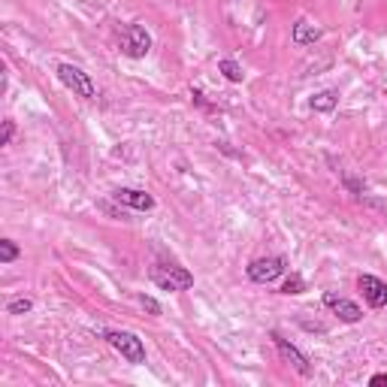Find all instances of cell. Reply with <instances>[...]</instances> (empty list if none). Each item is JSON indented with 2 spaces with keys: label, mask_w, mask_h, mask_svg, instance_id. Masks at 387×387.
<instances>
[{
  "label": "cell",
  "mask_w": 387,
  "mask_h": 387,
  "mask_svg": "<svg viewBox=\"0 0 387 387\" xmlns=\"http://www.w3.org/2000/svg\"><path fill=\"white\" fill-rule=\"evenodd\" d=\"M58 79L73 91L76 97H85V100H94V97H97L94 79H91V73H85L82 67H76V64H58Z\"/></svg>",
  "instance_id": "cell-1"
},
{
  "label": "cell",
  "mask_w": 387,
  "mask_h": 387,
  "mask_svg": "<svg viewBox=\"0 0 387 387\" xmlns=\"http://www.w3.org/2000/svg\"><path fill=\"white\" fill-rule=\"evenodd\" d=\"M149 276H152V281L161 291H188V288H194V276H191L185 267H164V264H157V267H152Z\"/></svg>",
  "instance_id": "cell-2"
},
{
  "label": "cell",
  "mask_w": 387,
  "mask_h": 387,
  "mask_svg": "<svg viewBox=\"0 0 387 387\" xmlns=\"http://www.w3.org/2000/svg\"><path fill=\"white\" fill-rule=\"evenodd\" d=\"M106 342L116 348L128 363H145V345H142L140 336L124 333V330H109V333H106Z\"/></svg>",
  "instance_id": "cell-3"
},
{
  "label": "cell",
  "mask_w": 387,
  "mask_h": 387,
  "mask_svg": "<svg viewBox=\"0 0 387 387\" xmlns=\"http://www.w3.org/2000/svg\"><path fill=\"white\" fill-rule=\"evenodd\" d=\"M288 269V260H284L281 254H272V257H257L248 264L245 269V276L252 279L254 284H269V281H276L281 272Z\"/></svg>",
  "instance_id": "cell-4"
},
{
  "label": "cell",
  "mask_w": 387,
  "mask_h": 387,
  "mask_svg": "<svg viewBox=\"0 0 387 387\" xmlns=\"http://www.w3.org/2000/svg\"><path fill=\"white\" fill-rule=\"evenodd\" d=\"M121 52L128 55V58H133V61H140V58H145V55L152 52V33L145 30L142 25H128L124 28V37H121Z\"/></svg>",
  "instance_id": "cell-5"
},
{
  "label": "cell",
  "mask_w": 387,
  "mask_h": 387,
  "mask_svg": "<svg viewBox=\"0 0 387 387\" xmlns=\"http://www.w3.org/2000/svg\"><path fill=\"white\" fill-rule=\"evenodd\" d=\"M269 336H272V342H276L279 354H281L284 360H288L291 366L303 375V378H309V375H312V363H309V357H305L297 345H291V342H288V339H284L281 333H269Z\"/></svg>",
  "instance_id": "cell-6"
},
{
  "label": "cell",
  "mask_w": 387,
  "mask_h": 387,
  "mask_svg": "<svg viewBox=\"0 0 387 387\" xmlns=\"http://www.w3.org/2000/svg\"><path fill=\"white\" fill-rule=\"evenodd\" d=\"M324 305L339 318V321H345V324H357L360 318H363L360 305H357L354 300L339 297V293H333V291H327V293H324Z\"/></svg>",
  "instance_id": "cell-7"
},
{
  "label": "cell",
  "mask_w": 387,
  "mask_h": 387,
  "mask_svg": "<svg viewBox=\"0 0 387 387\" xmlns=\"http://www.w3.org/2000/svg\"><path fill=\"white\" fill-rule=\"evenodd\" d=\"M357 288L363 291V300H366L372 309H384L387 305V281H381L378 276H360L357 279Z\"/></svg>",
  "instance_id": "cell-8"
},
{
  "label": "cell",
  "mask_w": 387,
  "mask_h": 387,
  "mask_svg": "<svg viewBox=\"0 0 387 387\" xmlns=\"http://www.w3.org/2000/svg\"><path fill=\"white\" fill-rule=\"evenodd\" d=\"M112 200L121 203V206L128 209H140V212H152L155 209V197L145 191H136V188H118L116 194H112Z\"/></svg>",
  "instance_id": "cell-9"
},
{
  "label": "cell",
  "mask_w": 387,
  "mask_h": 387,
  "mask_svg": "<svg viewBox=\"0 0 387 387\" xmlns=\"http://www.w3.org/2000/svg\"><path fill=\"white\" fill-rule=\"evenodd\" d=\"M321 28L318 25H312V21H305V18H297V25H293V30H291V40H293V45H315L318 40H321Z\"/></svg>",
  "instance_id": "cell-10"
},
{
  "label": "cell",
  "mask_w": 387,
  "mask_h": 387,
  "mask_svg": "<svg viewBox=\"0 0 387 387\" xmlns=\"http://www.w3.org/2000/svg\"><path fill=\"white\" fill-rule=\"evenodd\" d=\"M309 106H312L315 112H333V109L339 106V91H333V88L318 91V94L309 100Z\"/></svg>",
  "instance_id": "cell-11"
},
{
  "label": "cell",
  "mask_w": 387,
  "mask_h": 387,
  "mask_svg": "<svg viewBox=\"0 0 387 387\" xmlns=\"http://www.w3.org/2000/svg\"><path fill=\"white\" fill-rule=\"evenodd\" d=\"M218 73H224V79H227V82H242V67H239L233 58H221L218 61Z\"/></svg>",
  "instance_id": "cell-12"
},
{
  "label": "cell",
  "mask_w": 387,
  "mask_h": 387,
  "mask_svg": "<svg viewBox=\"0 0 387 387\" xmlns=\"http://www.w3.org/2000/svg\"><path fill=\"white\" fill-rule=\"evenodd\" d=\"M18 254H21V248L13 242V239H0V264H13Z\"/></svg>",
  "instance_id": "cell-13"
},
{
  "label": "cell",
  "mask_w": 387,
  "mask_h": 387,
  "mask_svg": "<svg viewBox=\"0 0 387 387\" xmlns=\"http://www.w3.org/2000/svg\"><path fill=\"white\" fill-rule=\"evenodd\" d=\"M303 291H305V279L297 276V272H293V276L281 284V293H284V297H297V293H303Z\"/></svg>",
  "instance_id": "cell-14"
},
{
  "label": "cell",
  "mask_w": 387,
  "mask_h": 387,
  "mask_svg": "<svg viewBox=\"0 0 387 387\" xmlns=\"http://www.w3.org/2000/svg\"><path fill=\"white\" fill-rule=\"evenodd\" d=\"M33 309V300H28V297H18V300H13L6 305V312L9 315H28Z\"/></svg>",
  "instance_id": "cell-15"
},
{
  "label": "cell",
  "mask_w": 387,
  "mask_h": 387,
  "mask_svg": "<svg viewBox=\"0 0 387 387\" xmlns=\"http://www.w3.org/2000/svg\"><path fill=\"white\" fill-rule=\"evenodd\" d=\"M140 305H142V309L149 312V315H155V318L164 312V309H161V303H157L155 297H149V293H140Z\"/></svg>",
  "instance_id": "cell-16"
},
{
  "label": "cell",
  "mask_w": 387,
  "mask_h": 387,
  "mask_svg": "<svg viewBox=\"0 0 387 387\" xmlns=\"http://www.w3.org/2000/svg\"><path fill=\"white\" fill-rule=\"evenodd\" d=\"M16 136V121H4V133H0V145H9Z\"/></svg>",
  "instance_id": "cell-17"
},
{
  "label": "cell",
  "mask_w": 387,
  "mask_h": 387,
  "mask_svg": "<svg viewBox=\"0 0 387 387\" xmlns=\"http://www.w3.org/2000/svg\"><path fill=\"white\" fill-rule=\"evenodd\" d=\"M369 384H372V387H381V384H387V372L372 375V378H369Z\"/></svg>",
  "instance_id": "cell-18"
}]
</instances>
